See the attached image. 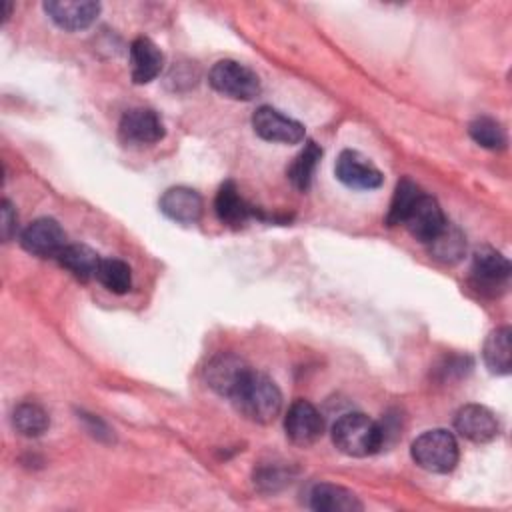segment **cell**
<instances>
[{"mask_svg": "<svg viewBox=\"0 0 512 512\" xmlns=\"http://www.w3.org/2000/svg\"><path fill=\"white\" fill-rule=\"evenodd\" d=\"M230 400L244 418L258 424L272 422L282 408L278 386L258 372H250Z\"/></svg>", "mask_w": 512, "mask_h": 512, "instance_id": "obj_1", "label": "cell"}, {"mask_svg": "<svg viewBox=\"0 0 512 512\" xmlns=\"http://www.w3.org/2000/svg\"><path fill=\"white\" fill-rule=\"evenodd\" d=\"M334 446L354 458H364L382 448V428L360 412L340 416L332 426Z\"/></svg>", "mask_w": 512, "mask_h": 512, "instance_id": "obj_2", "label": "cell"}, {"mask_svg": "<svg viewBox=\"0 0 512 512\" xmlns=\"http://www.w3.org/2000/svg\"><path fill=\"white\" fill-rule=\"evenodd\" d=\"M414 462L436 474L450 472L458 462V442L452 432L444 428H434L422 432L410 448Z\"/></svg>", "mask_w": 512, "mask_h": 512, "instance_id": "obj_3", "label": "cell"}, {"mask_svg": "<svg viewBox=\"0 0 512 512\" xmlns=\"http://www.w3.org/2000/svg\"><path fill=\"white\" fill-rule=\"evenodd\" d=\"M210 86L232 100H254L260 94L256 72L236 60H218L208 74Z\"/></svg>", "mask_w": 512, "mask_h": 512, "instance_id": "obj_4", "label": "cell"}, {"mask_svg": "<svg viewBox=\"0 0 512 512\" xmlns=\"http://www.w3.org/2000/svg\"><path fill=\"white\" fill-rule=\"evenodd\" d=\"M20 244L34 256L58 258L66 246V234L54 218H38L22 230Z\"/></svg>", "mask_w": 512, "mask_h": 512, "instance_id": "obj_5", "label": "cell"}, {"mask_svg": "<svg viewBox=\"0 0 512 512\" xmlns=\"http://www.w3.org/2000/svg\"><path fill=\"white\" fill-rule=\"evenodd\" d=\"M118 134L124 144L150 146L164 136V124L160 116L150 108H132L124 112L118 124Z\"/></svg>", "mask_w": 512, "mask_h": 512, "instance_id": "obj_6", "label": "cell"}, {"mask_svg": "<svg viewBox=\"0 0 512 512\" xmlns=\"http://www.w3.org/2000/svg\"><path fill=\"white\" fill-rule=\"evenodd\" d=\"M254 132L268 140L280 144H298L304 138V126L272 106H260L252 116Z\"/></svg>", "mask_w": 512, "mask_h": 512, "instance_id": "obj_7", "label": "cell"}, {"mask_svg": "<svg viewBox=\"0 0 512 512\" xmlns=\"http://www.w3.org/2000/svg\"><path fill=\"white\" fill-rule=\"evenodd\" d=\"M252 370L236 354H218L206 366V382L220 396L232 398Z\"/></svg>", "mask_w": 512, "mask_h": 512, "instance_id": "obj_8", "label": "cell"}, {"mask_svg": "<svg viewBox=\"0 0 512 512\" xmlns=\"http://www.w3.org/2000/svg\"><path fill=\"white\" fill-rule=\"evenodd\" d=\"M284 430L288 440L296 446H310L322 436L324 422L308 400H296L284 416Z\"/></svg>", "mask_w": 512, "mask_h": 512, "instance_id": "obj_9", "label": "cell"}, {"mask_svg": "<svg viewBox=\"0 0 512 512\" xmlns=\"http://www.w3.org/2000/svg\"><path fill=\"white\" fill-rule=\"evenodd\" d=\"M454 428L462 438L476 444L490 442L500 432V424L494 412L480 404L462 406L454 416Z\"/></svg>", "mask_w": 512, "mask_h": 512, "instance_id": "obj_10", "label": "cell"}, {"mask_svg": "<svg viewBox=\"0 0 512 512\" xmlns=\"http://www.w3.org/2000/svg\"><path fill=\"white\" fill-rule=\"evenodd\" d=\"M336 178L356 190H372L378 188L384 180L382 172L360 152L344 150L336 160Z\"/></svg>", "mask_w": 512, "mask_h": 512, "instance_id": "obj_11", "label": "cell"}, {"mask_svg": "<svg viewBox=\"0 0 512 512\" xmlns=\"http://www.w3.org/2000/svg\"><path fill=\"white\" fill-rule=\"evenodd\" d=\"M402 224L408 228V232L416 240L428 244L448 222L436 198L428 194H420Z\"/></svg>", "mask_w": 512, "mask_h": 512, "instance_id": "obj_12", "label": "cell"}, {"mask_svg": "<svg viewBox=\"0 0 512 512\" xmlns=\"http://www.w3.org/2000/svg\"><path fill=\"white\" fill-rule=\"evenodd\" d=\"M44 10L56 26L76 32L88 28L96 20L100 4L90 0H48L44 2Z\"/></svg>", "mask_w": 512, "mask_h": 512, "instance_id": "obj_13", "label": "cell"}, {"mask_svg": "<svg viewBox=\"0 0 512 512\" xmlns=\"http://www.w3.org/2000/svg\"><path fill=\"white\" fill-rule=\"evenodd\" d=\"M204 202L200 194L186 186L168 188L160 198V210L174 222L194 224L202 216Z\"/></svg>", "mask_w": 512, "mask_h": 512, "instance_id": "obj_14", "label": "cell"}, {"mask_svg": "<svg viewBox=\"0 0 512 512\" xmlns=\"http://www.w3.org/2000/svg\"><path fill=\"white\" fill-rule=\"evenodd\" d=\"M510 276V262L494 248H480L472 260V278L478 288L488 290L506 284Z\"/></svg>", "mask_w": 512, "mask_h": 512, "instance_id": "obj_15", "label": "cell"}, {"mask_svg": "<svg viewBox=\"0 0 512 512\" xmlns=\"http://www.w3.org/2000/svg\"><path fill=\"white\" fill-rule=\"evenodd\" d=\"M164 64L160 48L150 38H136L130 46V74L136 84L152 82Z\"/></svg>", "mask_w": 512, "mask_h": 512, "instance_id": "obj_16", "label": "cell"}, {"mask_svg": "<svg viewBox=\"0 0 512 512\" xmlns=\"http://www.w3.org/2000/svg\"><path fill=\"white\" fill-rule=\"evenodd\" d=\"M310 508L316 512H360L358 496L336 484H316L310 492Z\"/></svg>", "mask_w": 512, "mask_h": 512, "instance_id": "obj_17", "label": "cell"}, {"mask_svg": "<svg viewBox=\"0 0 512 512\" xmlns=\"http://www.w3.org/2000/svg\"><path fill=\"white\" fill-rule=\"evenodd\" d=\"M484 362L492 374H508L512 366V332L508 326L488 334L482 350Z\"/></svg>", "mask_w": 512, "mask_h": 512, "instance_id": "obj_18", "label": "cell"}, {"mask_svg": "<svg viewBox=\"0 0 512 512\" xmlns=\"http://www.w3.org/2000/svg\"><path fill=\"white\" fill-rule=\"evenodd\" d=\"M214 208L220 222L234 228L242 226L252 214V208L246 204V200L240 196L238 188L232 182H224L220 186L214 200Z\"/></svg>", "mask_w": 512, "mask_h": 512, "instance_id": "obj_19", "label": "cell"}, {"mask_svg": "<svg viewBox=\"0 0 512 512\" xmlns=\"http://www.w3.org/2000/svg\"><path fill=\"white\" fill-rule=\"evenodd\" d=\"M100 260L102 258L84 244H66L64 250L58 254L60 266H64L68 272H72L80 280L96 278Z\"/></svg>", "mask_w": 512, "mask_h": 512, "instance_id": "obj_20", "label": "cell"}, {"mask_svg": "<svg viewBox=\"0 0 512 512\" xmlns=\"http://www.w3.org/2000/svg\"><path fill=\"white\" fill-rule=\"evenodd\" d=\"M428 244H430V254L444 264L458 262L466 250L464 234L452 224H446Z\"/></svg>", "mask_w": 512, "mask_h": 512, "instance_id": "obj_21", "label": "cell"}, {"mask_svg": "<svg viewBox=\"0 0 512 512\" xmlns=\"http://www.w3.org/2000/svg\"><path fill=\"white\" fill-rule=\"evenodd\" d=\"M12 424L22 436H40L48 430L50 418L46 410L36 402H22L12 412Z\"/></svg>", "mask_w": 512, "mask_h": 512, "instance_id": "obj_22", "label": "cell"}, {"mask_svg": "<svg viewBox=\"0 0 512 512\" xmlns=\"http://www.w3.org/2000/svg\"><path fill=\"white\" fill-rule=\"evenodd\" d=\"M320 156H322L320 146H318L316 142L308 140L306 146L300 150V154H298V156L294 158V162L290 164V168H288V178H290V182H292L298 190H308Z\"/></svg>", "mask_w": 512, "mask_h": 512, "instance_id": "obj_23", "label": "cell"}, {"mask_svg": "<svg viewBox=\"0 0 512 512\" xmlns=\"http://www.w3.org/2000/svg\"><path fill=\"white\" fill-rule=\"evenodd\" d=\"M96 280L114 294H124L132 286L130 266L118 258H102L96 270Z\"/></svg>", "mask_w": 512, "mask_h": 512, "instance_id": "obj_24", "label": "cell"}, {"mask_svg": "<svg viewBox=\"0 0 512 512\" xmlns=\"http://www.w3.org/2000/svg\"><path fill=\"white\" fill-rule=\"evenodd\" d=\"M468 134L476 144H480L482 148H488V150H500L506 146L504 128L500 126V122H496L490 116H480V118L472 120L468 126Z\"/></svg>", "mask_w": 512, "mask_h": 512, "instance_id": "obj_25", "label": "cell"}, {"mask_svg": "<svg viewBox=\"0 0 512 512\" xmlns=\"http://www.w3.org/2000/svg\"><path fill=\"white\" fill-rule=\"evenodd\" d=\"M420 188L404 178L396 184V190H394V196H392V202H390V210H388V216H386V222L388 226H396V224H402L406 214L410 212V208L414 206V202L418 200L420 196Z\"/></svg>", "mask_w": 512, "mask_h": 512, "instance_id": "obj_26", "label": "cell"}, {"mask_svg": "<svg viewBox=\"0 0 512 512\" xmlns=\"http://www.w3.org/2000/svg\"><path fill=\"white\" fill-rule=\"evenodd\" d=\"M16 224H18V216H16L14 206L8 200H2V238H4V242H8L16 234Z\"/></svg>", "mask_w": 512, "mask_h": 512, "instance_id": "obj_27", "label": "cell"}]
</instances>
